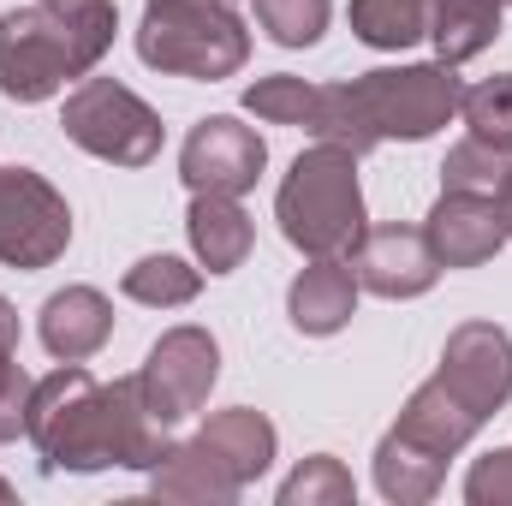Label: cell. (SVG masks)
Wrapping results in <instances>:
<instances>
[{"instance_id": "obj_23", "label": "cell", "mask_w": 512, "mask_h": 506, "mask_svg": "<svg viewBox=\"0 0 512 506\" xmlns=\"http://www.w3.org/2000/svg\"><path fill=\"white\" fill-rule=\"evenodd\" d=\"M507 149H495V143H483V137H465V143H453L447 149V161H441V191H471V197H495L501 191V179H507Z\"/></svg>"}, {"instance_id": "obj_8", "label": "cell", "mask_w": 512, "mask_h": 506, "mask_svg": "<svg viewBox=\"0 0 512 506\" xmlns=\"http://www.w3.org/2000/svg\"><path fill=\"white\" fill-rule=\"evenodd\" d=\"M143 399H149V411L173 429V423H185V417H197L203 405H209V393H215V381H221V346H215V334L209 328H167L155 346H149V358H143Z\"/></svg>"}, {"instance_id": "obj_30", "label": "cell", "mask_w": 512, "mask_h": 506, "mask_svg": "<svg viewBox=\"0 0 512 506\" xmlns=\"http://www.w3.org/2000/svg\"><path fill=\"white\" fill-rule=\"evenodd\" d=\"M42 6H54V12H66V18H120L114 0H42Z\"/></svg>"}, {"instance_id": "obj_31", "label": "cell", "mask_w": 512, "mask_h": 506, "mask_svg": "<svg viewBox=\"0 0 512 506\" xmlns=\"http://www.w3.org/2000/svg\"><path fill=\"white\" fill-rule=\"evenodd\" d=\"M495 209H501V227H507V239H512V167H507V179H501V191H495Z\"/></svg>"}, {"instance_id": "obj_11", "label": "cell", "mask_w": 512, "mask_h": 506, "mask_svg": "<svg viewBox=\"0 0 512 506\" xmlns=\"http://www.w3.org/2000/svg\"><path fill=\"white\" fill-rule=\"evenodd\" d=\"M346 262H352L358 286L376 292V298H423V292L441 280V262L429 251L423 227H399V221L364 233L358 251L346 256Z\"/></svg>"}, {"instance_id": "obj_32", "label": "cell", "mask_w": 512, "mask_h": 506, "mask_svg": "<svg viewBox=\"0 0 512 506\" xmlns=\"http://www.w3.org/2000/svg\"><path fill=\"white\" fill-rule=\"evenodd\" d=\"M0 501H12V483H0Z\"/></svg>"}, {"instance_id": "obj_13", "label": "cell", "mask_w": 512, "mask_h": 506, "mask_svg": "<svg viewBox=\"0 0 512 506\" xmlns=\"http://www.w3.org/2000/svg\"><path fill=\"white\" fill-rule=\"evenodd\" d=\"M358 292L364 286H358V274H352L346 256H310V268H298V280L286 292V316H292L298 334L328 340V334H340L352 322Z\"/></svg>"}, {"instance_id": "obj_20", "label": "cell", "mask_w": 512, "mask_h": 506, "mask_svg": "<svg viewBox=\"0 0 512 506\" xmlns=\"http://www.w3.org/2000/svg\"><path fill=\"white\" fill-rule=\"evenodd\" d=\"M441 477H447V459L423 453L417 441H405L399 429H387L382 447H376V489L393 506H423L441 495Z\"/></svg>"}, {"instance_id": "obj_9", "label": "cell", "mask_w": 512, "mask_h": 506, "mask_svg": "<svg viewBox=\"0 0 512 506\" xmlns=\"http://www.w3.org/2000/svg\"><path fill=\"white\" fill-rule=\"evenodd\" d=\"M262 167H268V143L256 137V126L233 120V114L197 120L191 137H185V149H179V179L191 185V197L197 191H209V197H245L262 179Z\"/></svg>"}, {"instance_id": "obj_1", "label": "cell", "mask_w": 512, "mask_h": 506, "mask_svg": "<svg viewBox=\"0 0 512 506\" xmlns=\"http://www.w3.org/2000/svg\"><path fill=\"white\" fill-rule=\"evenodd\" d=\"M24 435L42 453V471H54V477L60 471L90 477V471H108V465L155 471L173 447L167 423L143 399V381L120 376L114 387H102L84 364H60L54 376H42L30 387Z\"/></svg>"}, {"instance_id": "obj_26", "label": "cell", "mask_w": 512, "mask_h": 506, "mask_svg": "<svg viewBox=\"0 0 512 506\" xmlns=\"http://www.w3.org/2000/svg\"><path fill=\"white\" fill-rule=\"evenodd\" d=\"M328 12L334 0H256V24L280 48H316L328 30Z\"/></svg>"}, {"instance_id": "obj_2", "label": "cell", "mask_w": 512, "mask_h": 506, "mask_svg": "<svg viewBox=\"0 0 512 506\" xmlns=\"http://www.w3.org/2000/svg\"><path fill=\"white\" fill-rule=\"evenodd\" d=\"M120 18H66L54 6H12L0 18V96L6 102H48L66 78H90L114 48Z\"/></svg>"}, {"instance_id": "obj_28", "label": "cell", "mask_w": 512, "mask_h": 506, "mask_svg": "<svg viewBox=\"0 0 512 506\" xmlns=\"http://www.w3.org/2000/svg\"><path fill=\"white\" fill-rule=\"evenodd\" d=\"M30 387H36V381L18 370V346H0V441H18V435H24Z\"/></svg>"}, {"instance_id": "obj_33", "label": "cell", "mask_w": 512, "mask_h": 506, "mask_svg": "<svg viewBox=\"0 0 512 506\" xmlns=\"http://www.w3.org/2000/svg\"><path fill=\"white\" fill-rule=\"evenodd\" d=\"M221 6H233V0H221Z\"/></svg>"}, {"instance_id": "obj_4", "label": "cell", "mask_w": 512, "mask_h": 506, "mask_svg": "<svg viewBox=\"0 0 512 506\" xmlns=\"http://www.w3.org/2000/svg\"><path fill=\"white\" fill-rule=\"evenodd\" d=\"M137 54L167 78L221 84L251 60V30L221 0H143Z\"/></svg>"}, {"instance_id": "obj_5", "label": "cell", "mask_w": 512, "mask_h": 506, "mask_svg": "<svg viewBox=\"0 0 512 506\" xmlns=\"http://www.w3.org/2000/svg\"><path fill=\"white\" fill-rule=\"evenodd\" d=\"M352 96V114L370 143H423L459 114V72L447 60H429V66H376L364 78L346 84Z\"/></svg>"}, {"instance_id": "obj_3", "label": "cell", "mask_w": 512, "mask_h": 506, "mask_svg": "<svg viewBox=\"0 0 512 506\" xmlns=\"http://www.w3.org/2000/svg\"><path fill=\"white\" fill-rule=\"evenodd\" d=\"M274 215H280L286 245H298L304 256H352L358 239L370 233L364 191H358V155L316 137L292 161V173L274 197Z\"/></svg>"}, {"instance_id": "obj_22", "label": "cell", "mask_w": 512, "mask_h": 506, "mask_svg": "<svg viewBox=\"0 0 512 506\" xmlns=\"http://www.w3.org/2000/svg\"><path fill=\"white\" fill-rule=\"evenodd\" d=\"M120 292L137 298V304H149V310H179V304H191L203 292V268H191L179 256H143V262L126 268Z\"/></svg>"}, {"instance_id": "obj_14", "label": "cell", "mask_w": 512, "mask_h": 506, "mask_svg": "<svg viewBox=\"0 0 512 506\" xmlns=\"http://www.w3.org/2000/svg\"><path fill=\"white\" fill-rule=\"evenodd\" d=\"M36 334H42L54 364H90L108 346V334H114V304L96 286H66V292H54L42 304Z\"/></svg>"}, {"instance_id": "obj_24", "label": "cell", "mask_w": 512, "mask_h": 506, "mask_svg": "<svg viewBox=\"0 0 512 506\" xmlns=\"http://www.w3.org/2000/svg\"><path fill=\"white\" fill-rule=\"evenodd\" d=\"M352 501H358V483H352V471H346L334 453L304 459V465L280 483V506H352Z\"/></svg>"}, {"instance_id": "obj_7", "label": "cell", "mask_w": 512, "mask_h": 506, "mask_svg": "<svg viewBox=\"0 0 512 506\" xmlns=\"http://www.w3.org/2000/svg\"><path fill=\"white\" fill-rule=\"evenodd\" d=\"M66 245H72L66 197L30 167H0V262L30 274L60 262Z\"/></svg>"}, {"instance_id": "obj_18", "label": "cell", "mask_w": 512, "mask_h": 506, "mask_svg": "<svg viewBox=\"0 0 512 506\" xmlns=\"http://www.w3.org/2000/svg\"><path fill=\"white\" fill-rule=\"evenodd\" d=\"M197 441L203 447H215L227 465H233V477L251 489L256 477L274 465V447H280V435H274V423L251 411V405H233V411H215L203 429H197Z\"/></svg>"}, {"instance_id": "obj_19", "label": "cell", "mask_w": 512, "mask_h": 506, "mask_svg": "<svg viewBox=\"0 0 512 506\" xmlns=\"http://www.w3.org/2000/svg\"><path fill=\"white\" fill-rule=\"evenodd\" d=\"M501 6L507 0H429V42L435 60L465 66L501 36Z\"/></svg>"}, {"instance_id": "obj_17", "label": "cell", "mask_w": 512, "mask_h": 506, "mask_svg": "<svg viewBox=\"0 0 512 506\" xmlns=\"http://www.w3.org/2000/svg\"><path fill=\"white\" fill-rule=\"evenodd\" d=\"M185 233H191V251H197V262L209 274H233L256 245V227H251V215L239 209V197H209V191L191 197Z\"/></svg>"}, {"instance_id": "obj_10", "label": "cell", "mask_w": 512, "mask_h": 506, "mask_svg": "<svg viewBox=\"0 0 512 506\" xmlns=\"http://www.w3.org/2000/svg\"><path fill=\"white\" fill-rule=\"evenodd\" d=\"M435 376L447 381V393H459L483 423L512 399V334L495 328V322H465L447 334L441 346V370Z\"/></svg>"}, {"instance_id": "obj_12", "label": "cell", "mask_w": 512, "mask_h": 506, "mask_svg": "<svg viewBox=\"0 0 512 506\" xmlns=\"http://www.w3.org/2000/svg\"><path fill=\"white\" fill-rule=\"evenodd\" d=\"M423 239L441 268H483L489 256L507 245V227H501V209L495 197H471V191H441L429 221H423Z\"/></svg>"}, {"instance_id": "obj_16", "label": "cell", "mask_w": 512, "mask_h": 506, "mask_svg": "<svg viewBox=\"0 0 512 506\" xmlns=\"http://www.w3.org/2000/svg\"><path fill=\"white\" fill-rule=\"evenodd\" d=\"M405 441H417L423 453H435V459H453L459 447H471V435L483 429V417L459 399V393H447V381L429 376L411 399H405V411H399V423H393Z\"/></svg>"}, {"instance_id": "obj_15", "label": "cell", "mask_w": 512, "mask_h": 506, "mask_svg": "<svg viewBox=\"0 0 512 506\" xmlns=\"http://www.w3.org/2000/svg\"><path fill=\"white\" fill-rule=\"evenodd\" d=\"M149 495L155 501H185V506H233L245 495V483L233 477V465L215 447H203L191 435V441L167 447V459L149 471Z\"/></svg>"}, {"instance_id": "obj_25", "label": "cell", "mask_w": 512, "mask_h": 506, "mask_svg": "<svg viewBox=\"0 0 512 506\" xmlns=\"http://www.w3.org/2000/svg\"><path fill=\"white\" fill-rule=\"evenodd\" d=\"M310 108H316V84L310 78H292V72H274V78H256L245 90V114L268 120V126H310Z\"/></svg>"}, {"instance_id": "obj_27", "label": "cell", "mask_w": 512, "mask_h": 506, "mask_svg": "<svg viewBox=\"0 0 512 506\" xmlns=\"http://www.w3.org/2000/svg\"><path fill=\"white\" fill-rule=\"evenodd\" d=\"M459 114H465L471 137H483V143H495V149L512 155V72L471 84V90L459 96Z\"/></svg>"}, {"instance_id": "obj_29", "label": "cell", "mask_w": 512, "mask_h": 506, "mask_svg": "<svg viewBox=\"0 0 512 506\" xmlns=\"http://www.w3.org/2000/svg\"><path fill=\"white\" fill-rule=\"evenodd\" d=\"M465 501L471 506H512V447H495V453H483L471 465Z\"/></svg>"}, {"instance_id": "obj_6", "label": "cell", "mask_w": 512, "mask_h": 506, "mask_svg": "<svg viewBox=\"0 0 512 506\" xmlns=\"http://www.w3.org/2000/svg\"><path fill=\"white\" fill-rule=\"evenodd\" d=\"M60 131L84 149V155H96V161H114V167H149L155 155H161V114L126 90L120 78H78V90L66 96V108H60Z\"/></svg>"}, {"instance_id": "obj_21", "label": "cell", "mask_w": 512, "mask_h": 506, "mask_svg": "<svg viewBox=\"0 0 512 506\" xmlns=\"http://www.w3.org/2000/svg\"><path fill=\"white\" fill-rule=\"evenodd\" d=\"M352 30L358 42L399 54L429 36V0H352Z\"/></svg>"}, {"instance_id": "obj_34", "label": "cell", "mask_w": 512, "mask_h": 506, "mask_svg": "<svg viewBox=\"0 0 512 506\" xmlns=\"http://www.w3.org/2000/svg\"><path fill=\"white\" fill-rule=\"evenodd\" d=\"M507 6H512V0H507Z\"/></svg>"}]
</instances>
